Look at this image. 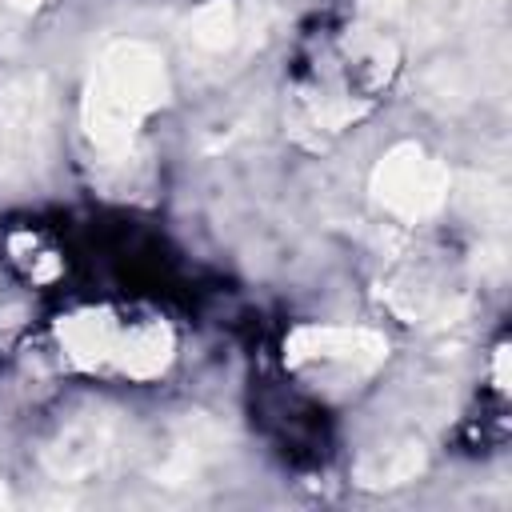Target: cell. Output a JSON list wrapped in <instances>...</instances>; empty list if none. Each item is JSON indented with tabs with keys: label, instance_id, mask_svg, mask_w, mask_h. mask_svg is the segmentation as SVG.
Instances as JSON below:
<instances>
[{
	"label": "cell",
	"instance_id": "1",
	"mask_svg": "<svg viewBox=\"0 0 512 512\" xmlns=\"http://www.w3.org/2000/svg\"><path fill=\"white\" fill-rule=\"evenodd\" d=\"M164 100H168L164 60L136 40L112 44L88 80V96H84L88 140L104 152H124L140 132V124Z\"/></svg>",
	"mask_w": 512,
	"mask_h": 512
},
{
	"label": "cell",
	"instance_id": "2",
	"mask_svg": "<svg viewBox=\"0 0 512 512\" xmlns=\"http://www.w3.org/2000/svg\"><path fill=\"white\" fill-rule=\"evenodd\" d=\"M48 148V88L40 76H20L0 96V172L28 176Z\"/></svg>",
	"mask_w": 512,
	"mask_h": 512
},
{
	"label": "cell",
	"instance_id": "3",
	"mask_svg": "<svg viewBox=\"0 0 512 512\" xmlns=\"http://www.w3.org/2000/svg\"><path fill=\"white\" fill-rule=\"evenodd\" d=\"M372 188L388 212L404 220H424L448 200V172L440 160L424 156L416 144H400L380 160Z\"/></svg>",
	"mask_w": 512,
	"mask_h": 512
},
{
	"label": "cell",
	"instance_id": "4",
	"mask_svg": "<svg viewBox=\"0 0 512 512\" xmlns=\"http://www.w3.org/2000/svg\"><path fill=\"white\" fill-rule=\"evenodd\" d=\"M388 344L376 332L364 328H300L288 340V356L296 364L324 360V364H348V368H372L380 364Z\"/></svg>",
	"mask_w": 512,
	"mask_h": 512
},
{
	"label": "cell",
	"instance_id": "5",
	"mask_svg": "<svg viewBox=\"0 0 512 512\" xmlns=\"http://www.w3.org/2000/svg\"><path fill=\"white\" fill-rule=\"evenodd\" d=\"M112 456H116V420L88 416V420L72 424L56 440V448H48V468L60 480H76V476L100 472Z\"/></svg>",
	"mask_w": 512,
	"mask_h": 512
},
{
	"label": "cell",
	"instance_id": "6",
	"mask_svg": "<svg viewBox=\"0 0 512 512\" xmlns=\"http://www.w3.org/2000/svg\"><path fill=\"white\" fill-rule=\"evenodd\" d=\"M232 36H236V8H232V0H212V4H204L188 20V40L196 48L220 52V48L232 44Z\"/></svg>",
	"mask_w": 512,
	"mask_h": 512
},
{
	"label": "cell",
	"instance_id": "7",
	"mask_svg": "<svg viewBox=\"0 0 512 512\" xmlns=\"http://www.w3.org/2000/svg\"><path fill=\"white\" fill-rule=\"evenodd\" d=\"M8 4H12L16 12H32V8H40L44 0H8Z\"/></svg>",
	"mask_w": 512,
	"mask_h": 512
},
{
	"label": "cell",
	"instance_id": "8",
	"mask_svg": "<svg viewBox=\"0 0 512 512\" xmlns=\"http://www.w3.org/2000/svg\"><path fill=\"white\" fill-rule=\"evenodd\" d=\"M0 500H4V488H0Z\"/></svg>",
	"mask_w": 512,
	"mask_h": 512
}]
</instances>
